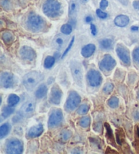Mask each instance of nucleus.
<instances>
[{"mask_svg":"<svg viewBox=\"0 0 139 154\" xmlns=\"http://www.w3.org/2000/svg\"><path fill=\"white\" fill-rule=\"evenodd\" d=\"M43 12L50 18H57L62 12L61 4L58 0H46L43 5Z\"/></svg>","mask_w":139,"mask_h":154,"instance_id":"nucleus-1","label":"nucleus"},{"mask_svg":"<svg viewBox=\"0 0 139 154\" xmlns=\"http://www.w3.org/2000/svg\"><path fill=\"white\" fill-rule=\"evenodd\" d=\"M43 79H44V75L41 73L36 71H33L26 73L24 76L23 82L25 88L29 91H31Z\"/></svg>","mask_w":139,"mask_h":154,"instance_id":"nucleus-2","label":"nucleus"},{"mask_svg":"<svg viewBox=\"0 0 139 154\" xmlns=\"http://www.w3.org/2000/svg\"><path fill=\"white\" fill-rule=\"evenodd\" d=\"M45 21L42 17L37 14L29 15L26 20L27 28L32 32H39L45 26Z\"/></svg>","mask_w":139,"mask_h":154,"instance_id":"nucleus-3","label":"nucleus"},{"mask_svg":"<svg viewBox=\"0 0 139 154\" xmlns=\"http://www.w3.org/2000/svg\"><path fill=\"white\" fill-rule=\"evenodd\" d=\"M70 69L72 76L76 83L79 86H83V69L79 61L72 60L70 62Z\"/></svg>","mask_w":139,"mask_h":154,"instance_id":"nucleus-4","label":"nucleus"},{"mask_svg":"<svg viewBox=\"0 0 139 154\" xmlns=\"http://www.w3.org/2000/svg\"><path fill=\"white\" fill-rule=\"evenodd\" d=\"M23 143L19 139L11 138L6 141V151L7 153L20 154L23 152Z\"/></svg>","mask_w":139,"mask_h":154,"instance_id":"nucleus-5","label":"nucleus"},{"mask_svg":"<svg viewBox=\"0 0 139 154\" xmlns=\"http://www.w3.org/2000/svg\"><path fill=\"white\" fill-rule=\"evenodd\" d=\"M81 103V97L77 92L72 90L69 93L65 104V109L67 112H71L78 107Z\"/></svg>","mask_w":139,"mask_h":154,"instance_id":"nucleus-6","label":"nucleus"},{"mask_svg":"<svg viewBox=\"0 0 139 154\" xmlns=\"http://www.w3.org/2000/svg\"><path fill=\"white\" fill-rule=\"evenodd\" d=\"M63 122V113L60 109L53 110L49 116L48 125L50 128H54L60 126Z\"/></svg>","mask_w":139,"mask_h":154,"instance_id":"nucleus-7","label":"nucleus"},{"mask_svg":"<svg viewBox=\"0 0 139 154\" xmlns=\"http://www.w3.org/2000/svg\"><path fill=\"white\" fill-rule=\"evenodd\" d=\"M16 78L12 73L4 71L2 72L0 75V84L2 88H11L14 86L16 84Z\"/></svg>","mask_w":139,"mask_h":154,"instance_id":"nucleus-8","label":"nucleus"},{"mask_svg":"<svg viewBox=\"0 0 139 154\" xmlns=\"http://www.w3.org/2000/svg\"><path fill=\"white\" fill-rule=\"evenodd\" d=\"M36 110V102L33 100H29L22 105L19 111V114L25 118H29L33 116Z\"/></svg>","mask_w":139,"mask_h":154,"instance_id":"nucleus-9","label":"nucleus"},{"mask_svg":"<svg viewBox=\"0 0 139 154\" xmlns=\"http://www.w3.org/2000/svg\"><path fill=\"white\" fill-rule=\"evenodd\" d=\"M88 83L92 87H98L102 84L103 78L99 71L95 69H90L87 73Z\"/></svg>","mask_w":139,"mask_h":154,"instance_id":"nucleus-10","label":"nucleus"},{"mask_svg":"<svg viewBox=\"0 0 139 154\" xmlns=\"http://www.w3.org/2000/svg\"><path fill=\"white\" fill-rule=\"evenodd\" d=\"M116 64V60L110 54H105L100 61L99 67L101 70L109 71L113 69Z\"/></svg>","mask_w":139,"mask_h":154,"instance_id":"nucleus-11","label":"nucleus"},{"mask_svg":"<svg viewBox=\"0 0 139 154\" xmlns=\"http://www.w3.org/2000/svg\"><path fill=\"white\" fill-rule=\"evenodd\" d=\"M116 52L118 57L124 64L127 65H130V52L126 47L122 44H118L116 48Z\"/></svg>","mask_w":139,"mask_h":154,"instance_id":"nucleus-12","label":"nucleus"},{"mask_svg":"<svg viewBox=\"0 0 139 154\" xmlns=\"http://www.w3.org/2000/svg\"><path fill=\"white\" fill-rule=\"evenodd\" d=\"M63 97V92L57 85L52 86L51 91H50L49 100L53 105H59Z\"/></svg>","mask_w":139,"mask_h":154,"instance_id":"nucleus-13","label":"nucleus"},{"mask_svg":"<svg viewBox=\"0 0 139 154\" xmlns=\"http://www.w3.org/2000/svg\"><path fill=\"white\" fill-rule=\"evenodd\" d=\"M19 54L20 57L23 60L28 61H33L36 58V52L32 48L24 46L19 50Z\"/></svg>","mask_w":139,"mask_h":154,"instance_id":"nucleus-14","label":"nucleus"},{"mask_svg":"<svg viewBox=\"0 0 139 154\" xmlns=\"http://www.w3.org/2000/svg\"><path fill=\"white\" fill-rule=\"evenodd\" d=\"M44 126L42 124H39L37 125L34 126L29 129L27 133V136L30 139H34V138L38 137L41 136L43 132H44Z\"/></svg>","mask_w":139,"mask_h":154,"instance_id":"nucleus-15","label":"nucleus"},{"mask_svg":"<svg viewBox=\"0 0 139 154\" xmlns=\"http://www.w3.org/2000/svg\"><path fill=\"white\" fill-rule=\"evenodd\" d=\"M129 22L130 19L128 16L124 14L118 15L114 20L115 25L119 26V27H125L129 24Z\"/></svg>","mask_w":139,"mask_h":154,"instance_id":"nucleus-16","label":"nucleus"},{"mask_svg":"<svg viewBox=\"0 0 139 154\" xmlns=\"http://www.w3.org/2000/svg\"><path fill=\"white\" fill-rule=\"evenodd\" d=\"M96 50V46L94 44H90L85 45L82 48L81 54L83 57L84 58H89L94 54Z\"/></svg>","mask_w":139,"mask_h":154,"instance_id":"nucleus-17","label":"nucleus"},{"mask_svg":"<svg viewBox=\"0 0 139 154\" xmlns=\"http://www.w3.org/2000/svg\"><path fill=\"white\" fill-rule=\"evenodd\" d=\"M79 3L78 0H71L69 2V17H73L77 14V10H78Z\"/></svg>","mask_w":139,"mask_h":154,"instance_id":"nucleus-18","label":"nucleus"},{"mask_svg":"<svg viewBox=\"0 0 139 154\" xmlns=\"http://www.w3.org/2000/svg\"><path fill=\"white\" fill-rule=\"evenodd\" d=\"M47 93H48V87L46 86V85L41 84L38 88H37V89L36 91V93H35V95H36V97L37 98V99H41L46 96Z\"/></svg>","mask_w":139,"mask_h":154,"instance_id":"nucleus-19","label":"nucleus"},{"mask_svg":"<svg viewBox=\"0 0 139 154\" xmlns=\"http://www.w3.org/2000/svg\"><path fill=\"white\" fill-rule=\"evenodd\" d=\"M12 126L9 123H4L0 126V139H4V137L8 135L10 132L11 131Z\"/></svg>","mask_w":139,"mask_h":154,"instance_id":"nucleus-20","label":"nucleus"},{"mask_svg":"<svg viewBox=\"0 0 139 154\" xmlns=\"http://www.w3.org/2000/svg\"><path fill=\"white\" fill-rule=\"evenodd\" d=\"M100 48L103 50H110L113 47V41L111 39H103L99 42Z\"/></svg>","mask_w":139,"mask_h":154,"instance_id":"nucleus-21","label":"nucleus"},{"mask_svg":"<svg viewBox=\"0 0 139 154\" xmlns=\"http://www.w3.org/2000/svg\"><path fill=\"white\" fill-rule=\"evenodd\" d=\"M20 97L18 95L15 94H11L9 95L8 98V105L12 106V107H14L20 102Z\"/></svg>","mask_w":139,"mask_h":154,"instance_id":"nucleus-22","label":"nucleus"},{"mask_svg":"<svg viewBox=\"0 0 139 154\" xmlns=\"http://www.w3.org/2000/svg\"><path fill=\"white\" fill-rule=\"evenodd\" d=\"M55 61L56 58L54 57H52V56H48L44 60V67L45 69H51L53 66H54Z\"/></svg>","mask_w":139,"mask_h":154,"instance_id":"nucleus-23","label":"nucleus"},{"mask_svg":"<svg viewBox=\"0 0 139 154\" xmlns=\"http://www.w3.org/2000/svg\"><path fill=\"white\" fill-rule=\"evenodd\" d=\"M15 109L14 107L8 105V106H4L2 109V116L4 118H6L12 115V114L14 112Z\"/></svg>","mask_w":139,"mask_h":154,"instance_id":"nucleus-24","label":"nucleus"},{"mask_svg":"<svg viewBox=\"0 0 139 154\" xmlns=\"http://www.w3.org/2000/svg\"><path fill=\"white\" fill-rule=\"evenodd\" d=\"M72 136V132L69 131V130H63V131H61L60 133L59 134V139L60 141L62 142H66L70 139V138Z\"/></svg>","mask_w":139,"mask_h":154,"instance_id":"nucleus-25","label":"nucleus"},{"mask_svg":"<svg viewBox=\"0 0 139 154\" xmlns=\"http://www.w3.org/2000/svg\"><path fill=\"white\" fill-rule=\"evenodd\" d=\"M64 44H65V39L63 38V36L58 35L54 38V41H53V45L54 47L57 49H60L62 48Z\"/></svg>","mask_w":139,"mask_h":154,"instance_id":"nucleus-26","label":"nucleus"},{"mask_svg":"<svg viewBox=\"0 0 139 154\" xmlns=\"http://www.w3.org/2000/svg\"><path fill=\"white\" fill-rule=\"evenodd\" d=\"M2 38L5 43L10 44L14 39V36H13L12 33L9 32V31H5V32L2 33Z\"/></svg>","mask_w":139,"mask_h":154,"instance_id":"nucleus-27","label":"nucleus"},{"mask_svg":"<svg viewBox=\"0 0 139 154\" xmlns=\"http://www.w3.org/2000/svg\"><path fill=\"white\" fill-rule=\"evenodd\" d=\"M90 122L91 119L90 118V116H85L79 119V124L80 126L82 127V128H88L90 125Z\"/></svg>","mask_w":139,"mask_h":154,"instance_id":"nucleus-28","label":"nucleus"},{"mask_svg":"<svg viewBox=\"0 0 139 154\" xmlns=\"http://www.w3.org/2000/svg\"><path fill=\"white\" fill-rule=\"evenodd\" d=\"M72 31H73V27H72V25L70 24H65L60 28L61 33L66 35H70Z\"/></svg>","mask_w":139,"mask_h":154,"instance_id":"nucleus-29","label":"nucleus"},{"mask_svg":"<svg viewBox=\"0 0 139 154\" xmlns=\"http://www.w3.org/2000/svg\"><path fill=\"white\" fill-rule=\"evenodd\" d=\"M90 110L89 105L87 104H82L77 109V112L79 115H85Z\"/></svg>","mask_w":139,"mask_h":154,"instance_id":"nucleus-30","label":"nucleus"},{"mask_svg":"<svg viewBox=\"0 0 139 154\" xmlns=\"http://www.w3.org/2000/svg\"><path fill=\"white\" fill-rule=\"evenodd\" d=\"M119 99L116 97H112L108 100L107 104L111 108H116L119 105Z\"/></svg>","mask_w":139,"mask_h":154,"instance_id":"nucleus-31","label":"nucleus"},{"mask_svg":"<svg viewBox=\"0 0 139 154\" xmlns=\"http://www.w3.org/2000/svg\"><path fill=\"white\" fill-rule=\"evenodd\" d=\"M104 126H105L106 131H107V133H106L107 137L108 139H109L110 140H113V139H114L113 132V131H112L110 125H109L108 123H105V124H104Z\"/></svg>","mask_w":139,"mask_h":154,"instance_id":"nucleus-32","label":"nucleus"},{"mask_svg":"<svg viewBox=\"0 0 139 154\" xmlns=\"http://www.w3.org/2000/svg\"><path fill=\"white\" fill-rule=\"evenodd\" d=\"M114 88V86L112 83H107L105 86H104L103 88V91L105 92V94H110L111 92L113 91Z\"/></svg>","mask_w":139,"mask_h":154,"instance_id":"nucleus-33","label":"nucleus"},{"mask_svg":"<svg viewBox=\"0 0 139 154\" xmlns=\"http://www.w3.org/2000/svg\"><path fill=\"white\" fill-rule=\"evenodd\" d=\"M132 56H133V59L134 60V62L139 64V47L136 48L134 50Z\"/></svg>","mask_w":139,"mask_h":154,"instance_id":"nucleus-34","label":"nucleus"},{"mask_svg":"<svg viewBox=\"0 0 139 154\" xmlns=\"http://www.w3.org/2000/svg\"><path fill=\"white\" fill-rule=\"evenodd\" d=\"M74 42H75V37H73V38H72V39H71V42H70V43L69 44L68 46L66 47V48L65 49V52H64V53L63 54L62 58H64L66 54H67V53L69 52V50H70L71 49L72 46H73V44H74Z\"/></svg>","mask_w":139,"mask_h":154,"instance_id":"nucleus-35","label":"nucleus"},{"mask_svg":"<svg viewBox=\"0 0 139 154\" xmlns=\"http://www.w3.org/2000/svg\"><path fill=\"white\" fill-rule=\"evenodd\" d=\"M96 13H97V15L98 16V17H99L101 19H105V18H107L108 15L106 12H103L101 9H97V11H96Z\"/></svg>","mask_w":139,"mask_h":154,"instance_id":"nucleus-36","label":"nucleus"},{"mask_svg":"<svg viewBox=\"0 0 139 154\" xmlns=\"http://www.w3.org/2000/svg\"><path fill=\"white\" fill-rule=\"evenodd\" d=\"M108 1L107 0H101L100 2V8L101 10H105L108 6Z\"/></svg>","mask_w":139,"mask_h":154,"instance_id":"nucleus-37","label":"nucleus"},{"mask_svg":"<svg viewBox=\"0 0 139 154\" xmlns=\"http://www.w3.org/2000/svg\"><path fill=\"white\" fill-rule=\"evenodd\" d=\"M1 5L5 9H9L10 8V2L9 0H2L1 1Z\"/></svg>","mask_w":139,"mask_h":154,"instance_id":"nucleus-38","label":"nucleus"},{"mask_svg":"<svg viewBox=\"0 0 139 154\" xmlns=\"http://www.w3.org/2000/svg\"><path fill=\"white\" fill-rule=\"evenodd\" d=\"M90 30H91V33H92L93 35L95 36L97 34V29L94 24H91L90 25Z\"/></svg>","mask_w":139,"mask_h":154,"instance_id":"nucleus-39","label":"nucleus"},{"mask_svg":"<svg viewBox=\"0 0 139 154\" xmlns=\"http://www.w3.org/2000/svg\"><path fill=\"white\" fill-rule=\"evenodd\" d=\"M102 128H103V126H102V124H101L100 123L96 124L94 127V131H96L98 132H100L101 131H102Z\"/></svg>","mask_w":139,"mask_h":154,"instance_id":"nucleus-40","label":"nucleus"},{"mask_svg":"<svg viewBox=\"0 0 139 154\" xmlns=\"http://www.w3.org/2000/svg\"><path fill=\"white\" fill-rule=\"evenodd\" d=\"M133 7L135 10H139V1L138 0H136L133 2Z\"/></svg>","mask_w":139,"mask_h":154,"instance_id":"nucleus-41","label":"nucleus"},{"mask_svg":"<svg viewBox=\"0 0 139 154\" xmlns=\"http://www.w3.org/2000/svg\"><path fill=\"white\" fill-rule=\"evenodd\" d=\"M134 118L136 121H139V111H136L134 113Z\"/></svg>","mask_w":139,"mask_h":154,"instance_id":"nucleus-42","label":"nucleus"},{"mask_svg":"<svg viewBox=\"0 0 139 154\" xmlns=\"http://www.w3.org/2000/svg\"><path fill=\"white\" fill-rule=\"evenodd\" d=\"M85 20L87 23H90L93 20V18L91 17V16H87V17L85 18Z\"/></svg>","mask_w":139,"mask_h":154,"instance_id":"nucleus-43","label":"nucleus"},{"mask_svg":"<svg viewBox=\"0 0 139 154\" xmlns=\"http://www.w3.org/2000/svg\"><path fill=\"white\" fill-rule=\"evenodd\" d=\"M118 1L121 2V3L123 5H124V6H127L128 4V0H118Z\"/></svg>","mask_w":139,"mask_h":154,"instance_id":"nucleus-44","label":"nucleus"},{"mask_svg":"<svg viewBox=\"0 0 139 154\" xmlns=\"http://www.w3.org/2000/svg\"><path fill=\"white\" fill-rule=\"evenodd\" d=\"M138 26H132V27H131V31H137L138 30Z\"/></svg>","mask_w":139,"mask_h":154,"instance_id":"nucleus-45","label":"nucleus"},{"mask_svg":"<svg viewBox=\"0 0 139 154\" xmlns=\"http://www.w3.org/2000/svg\"><path fill=\"white\" fill-rule=\"evenodd\" d=\"M136 131H137V136L139 137V127H137V128H136Z\"/></svg>","mask_w":139,"mask_h":154,"instance_id":"nucleus-46","label":"nucleus"},{"mask_svg":"<svg viewBox=\"0 0 139 154\" xmlns=\"http://www.w3.org/2000/svg\"><path fill=\"white\" fill-rule=\"evenodd\" d=\"M137 98H138V99H139V90L137 92Z\"/></svg>","mask_w":139,"mask_h":154,"instance_id":"nucleus-47","label":"nucleus"},{"mask_svg":"<svg viewBox=\"0 0 139 154\" xmlns=\"http://www.w3.org/2000/svg\"><path fill=\"white\" fill-rule=\"evenodd\" d=\"M86 1H88V0H84V2H86Z\"/></svg>","mask_w":139,"mask_h":154,"instance_id":"nucleus-48","label":"nucleus"}]
</instances>
